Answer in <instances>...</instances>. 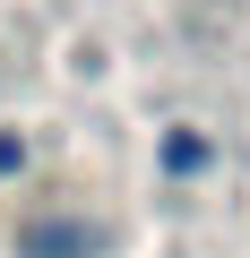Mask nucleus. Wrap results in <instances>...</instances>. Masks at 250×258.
Segmentation results:
<instances>
[{
  "mask_svg": "<svg viewBox=\"0 0 250 258\" xmlns=\"http://www.w3.org/2000/svg\"><path fill=\"white\" fill-rule=\"evenodd\" d=\"M198 164H207V138L173 129V138H164V172H198Z\"/></svg>",
  "mask_w": 250,
  "mask_h": 258,
  "instance_id": "obj_2",
  "label": "nucleus"
},
{
  "mask_svg": "<svg viewBox=\"0 0 250 258\" xmlns=\"http://www.w3.org/2000/svg\"><path fill=\"white\" fill-rule=\"evenodd\" d=\"M18 164H26V147H18V138H0V172H18Z\"/></svg>",
  "mask_w": 250,
  "mask_h": 258,
  "instance_id": "obj_3",
  "label": "nucleus"
},
{
  "mask_svg": "<svg viewBox=\"0 0 250 258\" xmlns=\"http://www.w3.org/2000/svg\"><path fill=\"white\" fill-rule=\"evenodd\" d=\"M95 249H104V232L78 224V215H52V224H26L18 232V258H95Z\"/></svg>",
  "mask_w": 250,
  "mask_h": 258,
  "instance_id": "obj_1",
  "label": "nucleus"
}]
</instances>
